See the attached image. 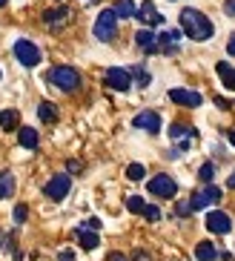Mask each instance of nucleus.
I'll return each instance as SVG.
<instances>
[{
  "label": "nucleus",
  "mask_w": 235,
  "mask_h": 261,
  "mask_svg": "<svg viewBox=\"0 0 235 261\" xmlns=\"http://www.w3.org/2000/svg\"><path fill=\"white\" fill-rule=\"evenodd\" d=\"M132 258H135V261H149V255H146L144 250H135V255H132Z\"/></svg>",
  "instance_id": "obj_39"
},
{
  "label": "nucleus",
  "mask_w": 235,
  "mask_h": 261,
  "mask_svg": "<svg viewBox=\"0 0 235 261\" xmlns=\"http://www.w3.org/2000/svg\"><path fill=\"white\" fill-rule=\"evenodd\" d=\"M206 230L215 232V236H227L232 230V218L224 210H213V213L206 215Z\"/></svg>",
  "instance_id": "obj_10"
},
{
  "label": "nucleus",
  "mask_w": 235,
  "mask_h": 261,
  "mask_svg": "<svg viewBox=\"0 0 235 261\" xmlns=\"http://www.w3.org/2000/svg\"><path fill=\"white\" fill-rule=\"evenodd\" d=\"M46 77L61 92H75V89H81V72L75 66H52V69L46 72Z\"/></svg>",
  "instance_id": "obj_2"
},
{
  "label": "nucleus",
  "mask_w": 235,
  "mask_h": 261,
  "mask_svg": "<svg viewBox=\"0 0 235 261\" xmlns=\"http://www.w3.org/2000/svg\"><path fill=\"white\" fill-rule=\"evenodd\" d=\"M75 238H77V244L84 247V250H95V247L100 244V236L95 230H86V227L75 230Z\"/></svg>",
  "instance_id": "obj_17"
},
{
  "label": "nucleus",
  "mask_w": 235,
  "mask_h": 261,
  "mask_svg": "<svg viewBox=\"0 0 235 261\" xmlns=\"http://www.w3.org/2000/svg\"><path fill=\"white\" fill-rule=\"evenodd\" d=\"M69 190H72V178H69L66 172H58V175H52L49 181H46L43 195L49 201H63L69 195Z\"/></svg>",
  "instance_id": "obj_4"
},
{
  "label": "nucleus",
  "mask_w": 235,
  "mask_h": 261,
  "mask_svg": "<svg viewBox=\"0 0 235 261\" xmlns=\"http://www.w3.org/2000/svg\"><path fill=\"white\" fill-rule=\"evenodd\" d=\"M66 169L72 172V175H81V172H84V164L81 161H66Z\"/></svg>",
  "instance_id": "obj_32"
},
{
  "label": "nucleus",
  "mask_w": 235,
  "mask_h": 261,
  "mask_svg": "<svg viewBox=\"0 0 235 261\" xmlns=\"http://www.w3.org/2000/svg\"><path fill=\"white\" fill-rule=\"evenodd\" d=\"M103 84L115 92H129V86H132V75L129 69H121V66H109L107 75H103Z\"/></svg>",
  "instance_id": "obj_6"
},
{
  "label": "nucleus",
  "mask_w": 235,
  "mask_h": 261,
  "mask_svg": "<svg viewBox=\"0 0 235 261\" xmlns=\"http://www.w3.org/2000/svg\"><path fill=\"white\" fill-rule=\"evenodd\" d=\"M144 207H146V201L141 198V195H129V198H126V210H129V213H144Z\"/></svg>",
  "instance_id": "obj_27"
},
{
  "label": "nucleus",
  "mask_w": 235,
  "mask_h": 261,
  "mask_svg": "<svg viewBox=\"0 0 235 261\" xmlns=\"http://www.w3.org/2000/svg\"><path fill=\"white\" fill-rule=\"evenodd\" d=\"M144 175H146L144 164H129V167H126V178H129V181H141Z\"/></svg>",
  "instance_id": "obj_26"
},
{
  "label": "nucleus",
  "mask_w": 235,
  "mask_h": 261,
  "mask_svg": "<svg viewBox=\"0 0 235 261\" xmlns=\"http://www.w3.org/2000/svg\"><path fill=\"white\" fill-rule=\"evenodd\" d=\"M17 144H20L23 149H38V144H40L38 129H32V126H20V129H17Z\"/></svg>",
  "instance_id": "obj_16"
},
{
  "label": "nucleus",
  "mask_w": 235,
  "mask_h": 261,
  "mask_svg": "<svg viewBox=\"0 0 235 261\" xmlns=\"http://www.w3.org/2000/svg\"><path fill=\"white\" fill-rule=\"evenodd\" d=\"M115 32H118V15H115L112 9H103L98 15V20H95V38L109 43L115 38Z\"/></svg>",
  "instance_id": "obj_5"
},
{
  "label": "nucleus",
  "mask_w": 235,
  "mask_h": 261,
  "mask_svg": "<svg viewBox=\"0 0 235 261\" xmlns=\"http://www.w3.org/2000/svg\"><path fill=\"white\" fill-rule=\"evenodd\" d=\"M224 12H227L229 17H235V0H224Z\"/></svg>",
  "instance_id": "obj_33"
},
{
  "label": "nucleus",
  "mask_w": 235,
  "mask_h": 261,
  "mask_svg": "<svg viewBox=\"0 0 235 261\" xmlns=\"http://www.w3.org/2000/svg\"><path fill=\"white\" fill-rule=\"evenodd\" d=\"M192 213V207H190V201H181V204H178V207H175V215H178V218H187V215Z\"/></svg>",
  "instance_id": "obj_31"
},
{
  "label": "nucleus",
  "mask_w": 235,
  "mask_h": 261,
  "mask_svg": "<svg viewBox=\"0 0 235 261\" xmlns=\"http://www.w3.org/2000/svg\"><path fill=\"white\" fill-rule=\"evenodd\" d=\"M107 261H129V258H126L123 253H118V250H115V253H109V255H107Z\"/></svg>",
  "instance_id": "obj_35"
},
{
  "label": "nucleus",
  "mask_w": 235,
  "mask_h": 261,
  "mask_svg": "<svg viewBox=\"0 0 235 261\" xmlns=\"http://www.w3.org/2000/svg\"><path fill=\"white\" fill-rule=\"evenodd\" d=\"M227 52H229V55H232V58H235V32H232V35H229V43H227Z\"/></svg>",
  "instance_id": "obj_38"
},
{
  "label": "nucleus",
  "mask_w": 235,
  "mask_h": 261,
  "mask_svg": "<svg viewBox=\"0 0 235 261\" xmlns=\"http://www.w3.org/2000/svg\"><path fill=\"white\" fill-rule=\"evenodd\" d=\"M86 230H100V221L98 218H89V221H86Z\"/></svg>",
  "instance_id": "obj_37"
},
{
  "label": "nucleus",
  "mask_w": 235,
  "mask_h": 261,
  "mask_svg": "<svg viewBox=\"0 0 235 261\" xmlns=\"http://www.w3.org/2000/svg\"><path fill=\"white\" fill-rule=\"evenodd\" d=\"M169 100L172 103H178V107H201L204 103V98H201V92H192V89H169Z\"/></svg>",
  "instance_id": "obj_11"
},
{
  "label": "nucleus",
  "mask_w": 235,
  "mask_h": 261,
  "mask_svg": "<svg viewBox=\"0 0 235 261\" xmlns=\"http://www.w3.org/2000/svg\"><path fill=\"white\" fill-rule=\"evenodd\" d=\"M135 17L146 26V29H152V26H161V23H164V15H161V12H155V3H152V0H146L144 6L138 9V15H135Z\"/></svg>",
  "instance_id": "obj_12"
},
{
  "label": "nucleus",
  "mask_w": 235,
  "mask_h": 261,
  "mask_svg": "<svg viewBox=\"0 0 235 261\" xmlns=\"http://www.w3.org/2000/svg\"><path fill=\"white\" fill-rule=\"evenodd\" d=\"M141 215H144L146 221H158V218H161V210L155 207V204H146V207H144V213H141Z\"/></svg>",
  "instance_id": "obj_29"
},
{
  "label": "nucleus",
  "mask_w": 235,
  "mask_h": 261,
  "mask_svg": "<svg viewBox=\"0 0 235 261\" xmlns=\"http://www.w3.org/2000/svg\"><path fill=\"white\" fill-rule=\"evenodd\" d=\"M12 192H15V175L9 169H0V201L9 198Z\"/></svg>",
  "instance_id": "obj_23"
},
{
  "label": "nucleus",
  "mask_w": 235,
  "mask_h": 261,
  "mask_svg": "<svg viewBox=\"0 0 235 261\" xmlns=\"http://www.w3.org/2000/svg\"><path fill=\"white\" fill-rule=\"evenodd\" d=\"M17 123H20V115H17V109H3V112H0V126H3L6 132L17 129Z\"/></svg>",
  "instance_id": "obj_24"
},
{
  "label": "nucleus",
  "mask_w": 235,
  "mask_h": 261,
  "mask_svg": "<svg viewBox=\"0 0 235 261\" xmlns=\"http://www.w3.org/2000/svg\"><path fill=\"white\" fill-rule=\"evenodd\" d=\"M181 35L184 32H175V29L161 32L158 35V52L161 55H178V40H181Z\"/></svg>",
  "instance_id": "obj_13"
},
{
  "label": "nucleus",
  "mask_w": 235,
  "mask_h": 261,
  "mask_svg": "<svg viewBox=\"0 0 235 261\" xmlns=\"http://www.w3.org/2000/svg\"><path fill=\"white\" fill-rule=\"evenodd\" d=\"M181 32L192 40H210L215 26L204 12H198V9H184L181 12Z\"/></svg>",
  "instance_id": "obj_1"
},
{
  "label": "nucleus",
  "mask_w": 235,
  "mask_h": 261,
  "mask_svg": "<svg viewBox=\"0 0 235 261\" xmlns=\"http://www.w3.org/2000/svg\"><path fill=\"white\" fill-rule=\"evenodd\" d=\"M195 258L198 261H215L218 258V250H215L213 241H201V244L195 247Z\"/></svg>",
  "instance_id": "obj_21"
},
{
  "label": "nucleus",
  "mask_w": 235,
  "mask_h": 261,
  "mask_svg": "<svg viewBox=\"0 0 235 261\" xmlns=\"http://www.w3.org/2000/svg\"><path fill=\"white\" fill-rule=\"evenodd\" d=\"M58 115L61 112H58V107H55L52 100H40L38 103V118L43 123H58Z\"/></svg>",
  "instance_id": "obj_19"
},
{
  "label": "nucleus",
  "mask_w": 235,
  "mask_h": 261,
  "mask_svg": "<svg viewBox=\"0 0 235 261\" xmlns=\"http://www.w3.org/2000/svg\"><path fill=\"white\" fill-rule=\"evenodd\" d=\"M198 178H201V181H204V184H213V178H215V167L210 161L204 164V167L198 169Z\"/></svg>",
  "instance_id": "obj_28"
},
{
  "label": "nucleus",
  "mask_w": 235,
  "mask_h": 261,
  "mask_svg": "<svg viewBox=\"0 0 235 261\" xmlns=\"http://www.w3.org/2000/svg\"><path fill=\"white\" fill-rule=\"evenodd\" d=\"M227 187H229V190H235V172H232V175L227 178Z\"/></svg>",
  "instance_id": "obj_40"
},
{
  "label": "nucleus",
  "mask_w": 235,
  "mask_h": 261,
  "mask_svg": "<svg viewBox=\"0 0 235 261\" xmlns=\"http://www.w3.org/2000/svg\"><path fill=\"white\" fill-rule=\"evenodd\" d=\"M129 75L138 81V86H149V81H152V75L144 69V66H132V69H129Z\"/></svg>",
  "instance_id": "obj_25"
},
{
  "label": "nucleus",
  "mask_w": 235,
  "mask_h": 261,
  "mask_svg": "<svg viewBox=\"0 0 235 261\" xmlns=\"http://www.w3.org/2000/svg\"><path fill=\"white\" fill-rule=\"evenodd\" d=\"M135 43L144 49V55H158V35L152 29H146V26L135 35Z\"/></svg>",
  "instance_id": "obj_15"
},
{
  "label": "nucleus",
  "mask_w": 235,
  "mask_h": 261,
  "mask_svg": "<svg viewBox=\"0 0 235 261\" xmlns=\"http://www.w3.org/2000/svg\"><path fill=\"white\" fill-rule=\"evenodd\" d=\"M221 195H224V192H221L218 187L206 184L204 190H198L195 195L190 198V207H192V213H195V210H204V207H210V204H218V201H221Z\"/></svg>",
  "instance_id": "obj_8"
},
{
  "label": "nucleus",
  "mask_w": 235,
  "mask_h": 261,
  "mask_svg": "<svg viewBox=\"0 0 235 261\" xmlns=\"http://www.w3.org/2000/svg\"><path fill=\"white\" fill-rule=\"evenodd\" d=\"M112 12H115L118 17H123V20H126V17H135V15H138V6L132 3V0H115Z\"/></svg>",
  "instance_id": "obj_22"
},
{
  "label": "nucleus",
  "mask_w": 235,
  "mask_h": 261,
  "mask_svg": "<svg viewBox=\"0 0 235 261\" xmlns=\"http://www.w3.org/2000/svg\"><path fill=\"white\" fill-rule=\"evenodd\" d=\"M58 261H75V253H72V250H61Z\"/></svg>",
  "instance_id": "obj_34"
},
{
  "label": "nucleus",
  "mask_w": 235,
  "mask_h": 261,
  "mask_svg": "<svg viewBox=\"0 0 235 261\" xmlns=\"http://www.w3.org/2000/svg\"><path fill=\"white\" fill-rule=\"evenodd\" d=\"M146 190L152 192V195H158V198H175V192H178V184H175V178H169V175H155L146 184Z\"/></svg>",
  "instance_id": "obj_7"
},
{
  "label": "nucleus",
  "mask_w": 235,
  "mask_h": 261,
  "mask_svg": "<svg viewBox=\"0 0 235 261\" xmlns=\"http://www.w3.org/2000/svg\"><path fill=\"white\" fill-rule=\"evenodd\" d=\"M132 126L135 129H144V132H152V135H158L161 132V115L155 109H144V112H138L132 118Z\"/></svg>",
  "instance_id": "obj_9"
},
{
  "label": "nucleus",
  "mask_w": 235,
  "mask_h": 261,
  "mask_svg": "<svg viewBox=\"0 0 235 261\" xmlns=\"http://www.w3.org/2000/svg\"><path fill=\"white\" fill-rule=\"evenodd\" d=\"M12 55L17 58V63H23V66H38L40 61H43V55H40V49L32 43V40H26V38H20V40H15V46H12Z\"/></svg>",
  "instance_id": "obj_3"
},
{
  "label": "nucleus",
  "mask_w": 235,
  "mask_h": 261,
  "mask_svg": "<svg viewBox=\"0 0 235 261\" xmlns=\"http://www.w3.org/2000/svg\"><path fill=\"white\" fill-rule=\"evenodd\" d=\"M215 107H218V109H229V100L218 95V98H215Z\"/></svg>",
  "instance_id": "obj_36"
},
{
  "label": "nucleus",
  "mask_w": 235,
  "mask_h": 261,
  "mask_svg": "<svg viewBox=\"0 0 235 261\" xmlns=\"http://www.w3.org/2000/svg\"><path fill=\"white\" fill-rule=\"evenodd\" d=\"M43 23L49 29H61V26L69 23V9L66 6H55V9H46L43 12Z\"/></svg>",
  "instance_id": "obj_14"
},
{
  "label": "nucleus",
  "mask_w": 235,
  "mask_h": 261,
  "mask_svg": "<svg viewBox=\"0 0 235 261\" xmlns=\"http://www.w3.org/2000/svg\"><path fill=\"white\" fill-rule=\"evenodd\" d=\"M6 3H9V0H0V6H6Z\"/></svg>",
  "instance_id": "obj_42"
},
{
  "label": "nucleus",
  "mask_w": 235,
  "mask_h": 261,
  "mask_svg": "<svg viewBox=\"0 0 235 261\" xmlns=\"http://www.w3.org/2000/svg\"><path fill=\"white\" fill-rule=\"evenodd\" d=\"M229 144H232V146H235V129H232V132H229Z\"/></svg>",
  "instance_id": "obj_41"
},
{
  "label": "nucleus",
  "mask_w": 235,
  "mask_h": 261,
  "mask_svg": "<svg viewBox=\"0 0 235 261\" xmlns=\"http://www.w3.org/2000/svg\"><path fill=\"white\" fill-rule=\"evenodd\" d=\"M169 138L172 141H195L198 138V132L192 129V126H184V123H172V126H169Z\"/></svg>",
  "instance_id": "obj_20"
},
{
  "label": "nucleus",
  "mask_w": 235,
  "mask_h": 261,
  "mask_svg": "<svg viewBox=\"0 0 235 261\" xmlns=\"http://www.w3.org/2000/svg\"><path fill=\"white\" fill-rule=\"evenodd\" d=\"M215 72H218L221 84L227 86V89H232V92H235V69H232V66H229L227 61H218V63H215Z\"/></svg>",
  "instance_id": "obj_18"
},
{
  "label": "nucleus",
  "mask_w": 235,
  "mask_h": 261,
  "mask_svg": "<svg viewBox=\"0 0 235 261\" xmlns=\"http://www.w3.org/2000/svg\"><path fill=\"white\" fill-rule=\"evenodd\" d=\"M26 218H29V207H26V204H17V207H15V221L23 224Z\"/></svg>",
  "instance_id": "obj_30"
}]
</instances>
